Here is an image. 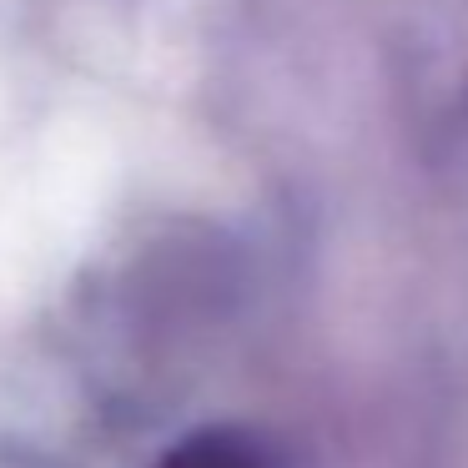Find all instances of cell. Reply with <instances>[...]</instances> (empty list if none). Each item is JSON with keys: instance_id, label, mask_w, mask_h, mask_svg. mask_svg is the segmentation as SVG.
Segmentation results:
<instances>
[{"instance_id": "1", "label": "cell", "mask_w": 468, "mask_h": 468, "mask_svg": "<svg viewBox=\"0 0 468 468\" xmlns=\"http://www.w3.org/2000/svg\"><path fill=\"white\" fill-rule=\"evenodd\" d=\"M156 468H262V458L232 433H202L162 458Z\"/></svg>"}]
</instances>
